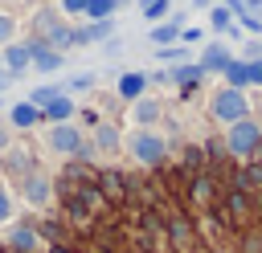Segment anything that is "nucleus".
Segmentation results:
<instances>
[{"mask_svg":"<svg viewBox=\"0 0 262 253\" xmlns=\"http://www.w3.org/2000/svg\"><path fill=\"white\" fill-rule=\"evenodd\" d=\"M250 65V86H262V57L258 61H246Z\"/></svg>","mask_w":262,"mask_h":253,"instance_id":"nucleus-22","label":"nucleus"},{"mask_svg":"<svg viewBox=\"0 0 262 253\" xmlns=\"http://www.w3.org/2000/svg\"><path fill=\"white\" fill-rule=\"evenodd\" d=\"M90 86H94V78H90V73H78V78L70 82V90H90Z\"/></svg>","mask_w":262,"mask_h":253,"instance_id":"nucleus-23","label":"nucleus"},{"mask_svg":"<svg viewBox=\"0 0 262 253\" xmlns=\"http://www.w3.org/2000/svg\"><path fill=\"white\" fill-rule=\"evenodd\" d=\"M25 196H29V204H45L49 200V180L45 175H29L25 180Z\"/></svg>","mask_w":262,"mask_h":253,"instance_id":"nucleus-10","label":"nucleus"},{"mask_svg":"<svg viewBox=\"0 0 262 253\" xmlns=\"http://www.w3.org/2000/svg\"><path fill=\"white\" fill-rule=\"evenodd\" d=\"M12 216V200H8V192L0 188V220H8Z\"/></svg>","mask_w":262,"mask_h":253,"instance_id":"nucleus-24","label":"nucleus"},{"mask_svg":"<svg viewBox=\"0 0 262 253\" xmlns=\"http://www.w3.org/2000/svg\"><path fill=\"white\" fill-rule=\"evenodd\" d=\"M225 143H229V151H233V155H254V151H258V143H262V127H258L254 118H237V122H229Z\"/></svg>","mask_w":262,"mask_h":253,"instance_id":"nucleus-2","label":"nucleus"},{"mask_svg":"<svg viewBox=\"0 0 262 253\" xmlns=\"http://www.w3.org/2000/svg\"><path fill=\"white\" fill-rule=\"evenodd\" d=\"M98 147H106V151H111V147H119V131L102 122V127H98Z\"/></svg>","mask_w":262,"mask_h":253,"instance_id":"nucleus-18","label":"nucleus"},{"mask_svg":"<svg viewBox=\"0 0 262 253\" xmlns=\"http://www.w3.org/2000/svg\"><path fill=\"white\" fill-rule=\"evenodd\" d=\"M115 8H119V0H86V16H94V20H106Z\"/></svg>","mask_w":262,"mask_h":253,"instance_id":"nucleus-16","label":"nucleus"},{"mask_svg":"<svg viewBox=\"0 0 262 253\" xmlns=\"http://www.w3.org/2000/svg\"><path fill=\"white\" fill-rule=\"evenodd\" d=\"M12 33H16L12 16H4V12H0V45H12Z\"/></svg>","mask_w":262,"mask_h":253,"instance_id":"nucleus-19","label":"nucleus"},{"mask_svg":"<svg viewBox=\"0 0 262 253\" xmlns=\"http://www.w3.org/2000/svg\"><path fill=\"white\" fill-rule=\"evenodd\" d=\"M29 53H33V65H37L41 73H49V69H61V53H57V49H41V45H29Z\"/></svg>","mask_w":262,"mask_h":253,"instance_id":"nucleus-7","label":"nucleus"},{"mask_svg":"<svg viewBox=\"0 0 262 253\" xmlns=\"http://www.w3.org/2000/svg\"><path fill=\"white\" fill-rule=\"evenodd\" d=\"M201 78V65H184V69H176V82H196Z\"/></svg>","mask_w":262,"mask_h":253,"instance_id":"nucleus-21","label":"nucleus"},{"mask_svg":"<svg viewBox=\"0 0 262 253\" xmlns=\"http://www.w3.org/2000/svg\"><path fill=\"white\" fill-rule=\"evenodd\" d=\"M192 4H196V8H209V0H192Z\"/></svg>","mask_w":262,"mask_h":253,"instance_id":"nucleus-29","label":"nucleus"},{"mask_svg":"<svg viewBox=\"0 0 262 253\" xmlns=\"http://www.w3.org/2000/svg\"><path fill=\"white\" fill-rule=\"evenodd\" d=\"M0 86H4V73H0Z\"/></svg>","mask_w":262,"mask_h":253,"instance_id":"nucleus-30","label":"nucleus"},{"mask_svg":"<svg viewBox=\"0 0 262 253\" xmlns=\"http://www.w3.org/2000/svg\"><path fill=\"white\" fill-rule=\"evenodd\" d=\"M225 78H229V90H246L250 86V65L246 61H229L225 65Z\"/></svg>","mask_w":262,"mask_h":253,"instance_id":"nucleus-12","label":"nucleus"},{"mask_svg":"<svg viewBox=\"0 0 262 253\" xmlns=\"http://www.w3.org/2000/svg\"><path fill=\"white\" fill-rule=\"evenodd\" d=\"M209 24L213 29H229V8H213L209 12Z\"/></svg>","mask_w":262,"mask_h":253,"instance_id":"nucleus-20","label":"nucleus"},{"mask_svg":"<svg viewBox=\"0 0 262 253\" xmlns=\"http://www.w3.org/2000/svg\"><path fill=\"white\" fill-rule=\"evenodd\" d=\"M37 118H41V110H37L33 102H16V106L8 110V122H12V127H20V131H29Z\"/></svg>","mask_w":262,"mask_h":253,"instance_id":"nucleus-6","label":"nucleus"},{"mask_svg":"<svg viewBox=\"0 0 262 253\" xmlns=\"http://www.w3.org/2000/svg\"><path fill=\"white\" fill-rule=\"evenodd\" d=\"M8 139H12V135H8V127H0V151L8 147Z\"/></svg>","mask_w":262,"mask_h":253,"instance_id":"nucleus-28","label":"nucleus"},{"mask_svg":"<svg viewBox=\"0 0 262 253\" xmlns=\"http://www.w3.org/2000/svg\"><path fill=\"white\" fill-rule=\"evenodd\" d=\"M143 86H147L143 73H123V78H119V94H123V98H139Z\"/></svg>","mask_w":262,"mask_h":253,"instance_id":"nucleus-15","label":"nucleus"},{"mask_svg":"<svg viewBox=\"0 0 262 253\" xmlns=\"http://www.w3.org/2000/svg\"><path fill=\"white\" fill-rule=\"evenodd\" d=\"M41 114H45V118H53V122H66V118H70V114H74V102H70V98H61V94H57V98H53V102H49V106H41Z\"/></svg>","mask_w":262,"mask_h":253,"instance_id":"nucleus-13","label":"nucleus"},{"mask_svg":"<svg viewBox=\"0 0 262 253\" xmlns=\"http://www.w3.org/2000/svg\"><path fill=\"white\" fill-rule=\"evenodd\" d=\"M246 57H250V61H258V57H262V45H258V41H250V45H246Z\"/></svg>","mask_w":262,"mask_h":253,"instance_id":"nucleus-26","label":"nucleus"},{"mask_svg":"<svg viewBox=\"0 0 262 253\" xmlns=\"http://www.w3.org/2000/svg\"><path fill=\"white\" fill-rule=\"evenodd\" d=\"M66 12H86V0H61Z\"/></svg>","mask_w":262,"mask_h":253,"instance_id":"nucleus-25","label":"nucleus"},{"mask_svg":"<svg viewBox=\"0 0 262 253\" xmlns=\"http://www.w3.org/2000/svg\"><path fill=\"white\" fill-rule=\"evenodd\" d=\"M233 57H229V49L225 45H209L205 53H201V73H209V69H217V73H225V65H229Z\"/></svg>","mask_w":262,"mask_h":253,"instance_id":"nucleus-5","label":"nucleus"},{"mask_svg":"<svg viewBox=\"0 0 262 253\" xmlns=\"http://www.w3.org/2000/svg\"><path fill=\"white\" fill-rule=\"evenodd\" d=\"M8 245H12L16 253H33V249H37V233L25 229V224H16V229H8Z\"/></svg>","mask_w":262,"mask_h":253,"instance_id":"nucleus-8","label":"nucleus"},{"mask_svg":"<svg viewBox=\"0 0 262 253\" xmlns=\"http://www.w3.org/2000/svg\"><path fill=\"white\" fill-rule=\"evenodd\" d=\"M106 37H111V20H94L90 29L74 33V41H78V45H90V41H106Z\"/></svg>","mask_w":262,"mask_h":253,"instance_id":"nucleus-11","label":"nucleus"},{"mask_svg":"<svg viewBox=\"0 0 262 253\" xmlns=\"http://www.w3.org/2000/svg\"><path fill=\"white\" fill-rule=\"evenodd\" d=\"M131 155H135L139 163H160V159H164V139H160L156 131H135Z\"/></svg>","mask_w":262,"mask_h":253,"instance_id":"nucleus-4","label":"nucleus"},{"mask_svg":"<svg viewBox=\"0 0 262 253\" xmlns=\"http://www.w3.org/2000/svg\"><path fill=\"white\" fill-rule=\"evenodd\" d=\"M29 61H33V53H29V45H4V65L8 69H29Z\"/></svg>","mask_w":262,"mask_h":253,"instance_id":"nucleus-9","label":"nucleus"},{"mask_svg":"<svg viewBox=\"0 0 262 253\" xmlns=\"http://www.w3.org/2000/svg\"><path fill=\"white\" fill-rule=\"evenodd\" d=\"M176 37H180V24H160V29L151 33L156 45H168V41H176Z\"/></svg>","mask_w":262,"mask_h":253,"instance_id":"nucleus-17","label":"nucleus"},{"mask_svg":"<svg viewBox=\"0 0 262 253\" xmlns=\"http://www.w3.org/2000/svg\"><path fill=\"white\" fill-rule=\"evenodd\" d=\"M213 118H221V122H237V118H250V98H246V90H217L213 94Z\"/></svg>","mask_w":262,"mask_h":253,"instance_id":"nucleus-1","label":"nucleus"},{"mask_svg":"<svg viewBox=\"0 0 262 253\" xmlns=\"http://www.w3.org/2000/svg\"><path fill=\"white\" fill-rule=\"evenodd\" d=\"M160 118V102H151V98H135V122L139 127H151Z\"/></svg>","mask_w":262,"mask_h":253,"instance_id":"nucleus-14","label":"nucleus"},{"mask_svg":"<svg viewBox=\"0 0 262 253\" xmlns=\"http://www.w3.org/2000/svg\"><path fill=\"white\" fill-rule=\"evenodd\" d=\"M246 12H262V0H242V16Z\"/></svg>","mask_w":262,"mask_h":253,"instance_id":"nucleus-27","label":"nucleus"},{"mask_svg":"<svg viewBox=\"0 0 262 253\" xmlns=\"http://www.w3.org/2000/svg\"><path fill=\"white\" fill-rule=\"evenodd\" d=\"M49 151H57V155L82 151V131L70 127V122H53V127H49Z\"/></svg>","mask_w":262,"mask_h":253,"instance_id":"nucleus-3","label":"nucleus"}]
</instances>
